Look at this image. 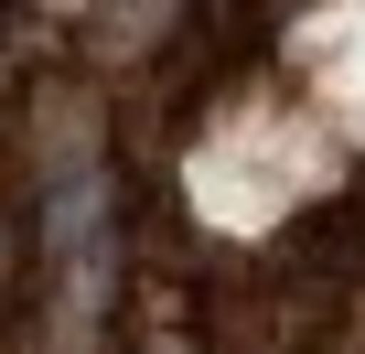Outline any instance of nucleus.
Segmentation results:
<instances>
[{"mask_svg": "<svg viewBox=\"0 0 365 354\" xmlns=\"http://www.w3.org/2000/svg\"><path fill=\"white\" fill-rule=\"evenodd\" d=\"M108 269H118L108 183H97V172H54V194H43V279H54V322H65V343L108 311Z\"/></svg>", "mask_w": 365, "mask_h": 354, "instance_id": "nucleus-1", "label": "nucleus"}, {"mask_svg": "<svg viewBox=\"0 0 365 354\" xmlns=\"http://www.w3.org/2000/svg\"><path fill=\"white\" fill-rule=\"evenodd\" d=\"M0 279H11V215H0Z\"/></svg>", "mask_w": 365, "mask_h": 354, "instance_id": "nucleus-2", "label": "nucleus"}]
</instances>
